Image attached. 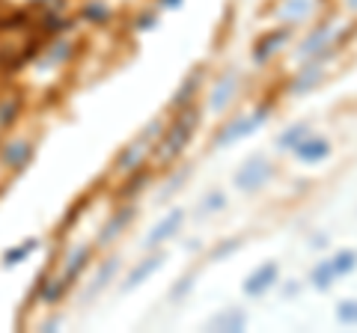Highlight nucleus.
<instances>
[{
	"instance_id": "20e7f679",
	"label": "nucleus",
	"mask_w": 357,
	"mask_h": 333,
	"mask_svg": "<svg viewBox=\"0 0 357 333\" xmlns=\"http://www.w3.org/2000/svg\"><path fill=\"white\" fill-rule=\"evenodd\" d=\"M161 122H149L146 125V131L137 137V140H131L126 149L119 152V158H116V170L119 173H131V170H137V166H143V158H146V152H149V146H152V137H158L161 134Z\"/></svg>"
},
{
	"instance_id": "a878e982",
	"label": "nucleus",
	"mask_w": 357,
	"mask_h": 333,
	"mask_svg": "<svg viewBox=\"0 0 357 333\" xmlns=\"http://www.w3.org/2000/svg\"><path fill=\"white\" fill-rule=\"evenodd\" d=\"M337 321L345 327H357V297H345L337 304Z\"/></svg>"
},
{
	"instance_id": "aec40b11",
	"label": "nucleus",
	"mask_w": 357,
	"mask_h": 333,
	"mask_svg": "<svg viewBox=\"0 0 357 333\" xmlns=\"http://www.w3.org/2000/svg\"><path fill=\"white\" fill-rule=\"evenodd\" d=\"M307 134H310V122H292L286 131H280V137H277V149H280V152H292Z\"/></svg>"
},
{
	"instance_id": "a211bd4d",
	"label": "nucleus",
	"mask_w": 357,
	"mask_h": 333,
	"mask_svg": "<svg viewBox=\"0 0 357 333\" xmlns=\"http://www.w3.org/2000/svg\"><path fill=\"white\" fill-rule=\"evenodd\" d=\"M89 256H93V247L89 244H81V247H75L72 253H69V259L63 262V277L69 280L72 286H75V280L84 274V268L89 265Z\"/></svg>"
},
{
	"instance_id": "c756f323",
	"label": "nucleus",
	"mask_w": 357,
	"mask_h": 333,
	"mask_svg": "<svg viewBox=\"0 0 357 333\" xmlns=\"http://www.w3.org/2000/svg\"><path fill=\"white\" fill-rule=\"evenodd\" d=\"M188 176H191V166H182V173H178V176H173V179H170V187H167V191H164V196H170V194L176 191V187H178V185H182V182L188 179Z\"/></svg>"
},
{
	"instance_id": "473e14b6",
	"label": "nucleus",
	"mask_w": 357,
	"mask_h": 333,
	"mask_svg": "<svg viewBox=\"0 0 357 333\" xmlns=\"http://www.w3.org/2000/svg\"><path fill=\"white\" fill-rule=\"evenodd\" d=\"M345 3V9H349V13H357V0H342Z\"/></svg>"
},
{
	"instance_id": "dca6fc26",
	"label": "nucleus",
	"mask_w": 357,
	"mask_h": 333,
	"mask_svg": "<svg viewBox=\"0 0 357 333\" xmlns=\"http://www.w3.org/2000/svg\"><path fill=\"white\" fill-rule=\"evenodd\" d=\"M208 330H227V333H241L244 327H248V313L238 307H227L220 309V313H215L208 318Z\"/></svg>"
},
{
	"instance_id": "7ed1b4c3",
	"label": "nucleus",
	"mask_w": 357,
	"mask_h": 333,
	"mask_svg": "<svg viewBox=\"0 0 357 333\" xmlns=\"http://www.w3.org/2000/svg\"><path fill=\"white\" fill-rule=\"evenodd\" d=\"M274 173L277 170H274L271 161H265L262 155H253V158H248L236 170V179H232V185H236L241 194H256V191H262V187L274 179Z\"/></svg>"
},
{
	"instance_id": "0eeeda50",
	"label": "nucleus",
	"mask_w": 357,
	"mask_h": 333,
	"mask_svg": "<svg viewBox=\"0 0 357 333\" xmlns=\"http://www.w3.org/2000/svg\"><path fill=\"white\" fill-rule=\"evenodd\" d=\"M134 217H137V208H134L131 203H126V206H119L114 215L107 217V224L102 226V232H98V238H96V244L98 247H107V244H114L122 232H126L131 224H134Z\"/></svg>"
},
{
	"instance_id": "4468645a",
	"label": "nucleus",
	"mask_w": 357,
	"mask_h": 333,
	"mask_svg": "<svg viewBox=\"0 0 357 333\" xmlns=\"http://www.w3.org/2000/svg\"><path fill=\"white\" fill-rule=\"evenodd\" d=\"M119 268H122V259H119V256H110L107 262L98 265L96 277H93V280H89V286L84 288V301H96V297L102 295L110 283H114V277L119 274Z\"/></svg>"
},
{
	"instance_id": "9b49d317",
	"label": "nucleus",
	"mask_w": 357,
	"mask_h": 333,
	"mask_svg": "<svg viewBox=\"0 0 357 333\" xmlns=\"http://www.w3.org/2000/svg\"><path fill=\"white\" fill-rule=\"evenodd\" d=\"M331 36H333V24H331V21H321V24L312 27L310 36L298 45L295 57L298 60H316V57H321V51L331 45Z\"/></svg>"
},
{
	"instance_id": "bb28decb",
	"label": "nucleus",
	"mask_w": 357,
	"mask_h": 333,
	"mask_svg": "<svg viewBox=\"0 0 357 333\" xmlns=\"http://www.w3.org/2000/svg\"><path fill=\"white\" fill-rule=\"evenodd\" d=\"M241 244H244L241 238H229V241H220L218 247L208 253V259H211V262H223V259H229L232 253H238V250H241Z\"/></svg>"
},
{
	"instance_id": "6e6552de",
	"label": "nucleus",
	"mask_w": 357,
	"mask_h": 333,
	"mask_svg": "<svg viewBox=\"0 0 357 333\" xmlns=\"http://www.w3.org/2000/svg\"><path fill=\"white\" fill-rule=\"evenodd\" d=\"M182 224H185V212H182V208H173L170 215L161 217L158 224H155V226L149 229V235H146V241H143V247H146V250L161 247V244H167L170 238H176V235H178V229H182Z\"/></svg>"
},
{
	"instance_id": "1a4fd4ad",
	"label": "nucleus",
	"mask_w": 357,
	"mask_h": 333,
	"mask_svg": "<svg viewBox=\"0 0 357 333\" xmlns=\"http://www.w3.org/2000/svg\"><path fill=\"white\" fill-rule=\"evenodd\" d=\"M321 81H325V63H321V60H310L304 69H298V75L289 81L286 93L289 95H307V93L316 90Z\"/></svg>"
},
{
	"instance_id": "6ab92c4d",
	"label": "nucleus",
	"mask_w": 357,
	"mask_h": 333,
	"mask_svg": "<svg viewBox=\"0 0 357 333\" xmlns=\"http://www.w3.org/2000/svg\"><path fill=\"white\" fill-rule=\"evenodd\" d=\"M312 15V0H283L280 6V18L286 24H298V21H307Z\"/></svg>"
},
{
	"instance_id": "393cba45",
	"label": "nucleus",
	"mask_w": 357,
	"mask_h": 333,
	"mask_svg": "<svg viewBox=\"0 0 357 333\" xmlns=\"http://www.w3.org/2000/svg\"><path fill=\"white\" fill-rule=\"evenodd\" d=\"M227 208V194L223 191H208L203 199H199V215H218V212H223Z\"/></svg>"
},
{
	"instance_id": "f257e3e1",
	"label": "nucleus",
	"mask_w": 357,
	"mask_h": 333,
	"mask_svg": "<svg viewBox=\"0 0 357 333\" xmlns=\"http://www.w3.org/2000/svg\"><path fill=\"white\" fill-rule=\"evenodd\" d=\"M197 128H199V107L197 104L182 107V110H178V116L170 122V125H167V131H164L161 140H158V158L164 164L176 161L178 155L191 146Z\"/></svg>"
},
{
	"instance_id": "7c9ffc66",
	"label": "nucleus",
	"mask_w": 357,
	"mask_h": 333,
	"mask_svg": "<svg viewBox=\"0 0 357 333\" xmlns=\"http://www.w3.org/2000/svg\"><path fill=\"white\" fill-rule=\"evenodd\" d=\"M155 21H158V18H155V13H143V15L137 18V30H152Z\"/></svg>"
},
{
	"instance_id": "ddd939ff",
	"label": "nucleus",
	"mask_w": 357,
	"mask_h": 333,
	"mask_svg": "<svg viewBox=\"0 0 357 333\" xmlns=\"http://www.w3.org/2000/svg\"><path fill=\"white\" fill-rule=\"evenodd\" d=\"M203 81H206V65H197V69L182 81V86L176 90V95L170 98V107L182 110L188 104H197V95L203 93Z\"/></svg>"
},
{
	"instance_id": "9d476101",
	"label": "nucleus",
	"mask_w": 357,
	"mask_h": 333,
	"mask_svg": "<svg viewBox=\"0 0 357 333\" xmlns=\"http://www.w3.org/2000/svg\"><path fill=\"white\" fill-rule=\"evenodd\" d=\"M289 36H292L289 24H286V27H277V30H271V33H265V36H259V39H256V45H253V51H250L253 63H256V65H265L277 51L286 45Z\"/></svg>"
},
{
	"instance_id": "b1692460",
	"label": "nucleus",
	"mask_w": 357,
	"mask_h": 333,
	"mask_svg": "<svg viewBox=\"0 0 357 333\" xmlns=\"http://www.w3.org/2000/svg\"><path fill=\"white\" fill-rule=\"evenodd\" d=\"M81 15L89 21V24H107L110 18V6L102 3V0H89V3L81 9Z\"/></svg>"
},
{
	"instance_id": "c85d7f7f",
	"label": "nucleus",
	"mask_w": 357,
	"mask_h": 333,
	"mask_svg": "<svg viewBox=\"0 0 357 333\" xmlns=\"http://www.w3.org/2000/svg\"><path fill=\"white\" fill-rule=\"evenodd\" d=\"M194 277H197L194 271H191V274H185L182 280H178V283L170 288V301H182V297L191 292V288H194Z\"/></svg>"
},
{
	"instance_id": "39448f33",
	"label": "nucleus",
	"mask_w": 357,
	"mask_h": 333,
	"mask_svg": "<svg viewBox=\"0 0 357 333\" xmlns=\"http://www.w3.org/2000/svg\"><path fill=\"white\" fill-rule=\"evenodd\" d=\"M280 283V265L277 262H262L256 271H250L241 283V292L248 297H262Z\"/></svg>"
},
{
	"instance_id": "5701e85b",
	"label": "nucleus",
	"mask_w": 357,
	"mask_h": 333,
	"mask_svg": "<svg viewBox=\"0 0 357 333\" xmlns=\"http://www.w3.org/2000/svg\"><path fill=\"white\" fill-rule=\"evenodd\" d=\"M331 265H333V274H337V277L351 274V271L357 268V250H351V247L337 250V253L331 256Z\"/></svg>"
},
{
	"instance_id": "412c9836",
	"label": "nucleus",
	"mask_w": 357,
	"mask_h": 333,
	"mask_svg": "<svg viewBox=\"0 0 357 333\" xmlns=\"http://www.w3.org/2000/svg\"><path fill=\"white\" fill-rule=\"evenodd\" d=\"M149 179H152V173L149 170H143V166H137V170H131L128 173V182L122 185V191H119V199H131V196H137L143 187L149 185Z\"/></svg>"
},
{
	"instance_id": "2f4dec72",
	"label": "nucleus",
	"mask_w": 357,
	"mask_h": 333,
	"mask_svg": "<svg viewBox=\"0 0 357 333\" xmlns=\"http://www.w3.org/2000/svg\"><path fill=\"white\" fill-rule=\"evenodd\" d=\"M158 6H164V9H176V6H182V0H158Z\"/></svg>"
},
{
	"instance_id": "f3484780",
	"label": "nucleus",
	"mask_w": 357,
	"mask_h": 333,
	"mask_svg": "<svg viewBox=\"0 0 357 333\" xmlns=\"http://www.w3.org/2000/svg\"><path fill=\"white\" fill-rule=\"evenodd\" d=\"M30 155H33V143L27 137L6 140V146H3V164L13 166V170H21V166L30 164Z\"/></svg>"
},
{
	"instance_id": "4be33fe9",
	"label": "nucleus",
	"mask_w": 357,
	"mask_h": 333,
	"mask_svg": "<svg viewBox=\"0 0 357 333\" xmlns=\"http://www.w3.org/2000/svg\"><path fill=\"white\" fill-rule=\"evenodd\" d=\"M333 280H337V274H333L331 259H321L316 268L310 271V283H312V288H319V292H328V288L333 286Z\"/></svg>"
},
{
	"instance_id": "cd10ccee",
	"label": "nucleus",
	"mask_w": 357,
	"mask_h": 333,
	"mask_svg": "<svg viewBox=\"0 0 357 333\" xmlns=\"http://www.w3.org/2000/svg\"><path fill=\"white\" fill-rule=\"evenodd\" d=\"M36 247H39V241H36V238H30V241H24V244H21V247L9 250L6 256H3V262H6V265H18V262H24V256H27V253H33Z\"/></svg>"
},
{
	"instance_id": "2eb2a0df",
	"label": "nucleus",
	"mask_w": 357,
	"mask_h": 333,
	"mask_svg": "<svg viewBox=\"0 0 357 333\" xmlns=\"http://www.w3.org/2000/svg\"><path fill=\"white\" fill-rule=\"evenodd\" d=\"M292 152H295V158L301 164H319V161H325L331 155V140L319 137V134H307Z\"/></svg>"
},
{
	"instance_id": "f03ea898",
	"label": "nucleus",
	"mask_w": 357,
	"mask_h": 333,
	"mask_svg": "<svg viewBox=\"0 0 357 333\" xmlns=\"http://www.w3.org/2000/svg\"><path fill=\"white\" fill-rule=\"evenodd\" d=\"M271 110H274V102H262V104H256L250 114H241V116H232L227 125H223L218 134H215V146L218 149H223V146H232V143H238V140H244V137H250V134H256L265 122H268V116H271Z\"/></svg>"
},
{
	"instance_id": "f8f14e48",
	"label": "nucleus",
	"mask_w": 357,
	"mask_h": 333,
	"mask_svg": "<svg viewBox=\"0 0 357 333\" xmlns=\"http://www.w3.org/2000/svg\"><path fill=\"white\" fill-rule=\"evenodd\" d=\"M164 262H167V256H164L161 250H158V253H149L146 259H140V262L128 271L126 283H122V292H134L137 286H143V283H146L155 271H161V268H164Z\"/></svg>"
},
{
	"instance_id": "423d86ee",
	"label": "nucleus",
	"mask_w": 357,
	"mask_h": 333,
	"mask_svg": "<svg viewBox=\"0 0 357 333\" xmlns=\"http://www.w3.org/2000/svg\"><path fill=\"white\" fill-rule=\"evenodd\" d=\"M238 84H241V75L236 69H227L218 77L215 90L208 93V110H211V114H223V110L229 107V102L238 93Z\"/></svg>"
}]
</instances>
